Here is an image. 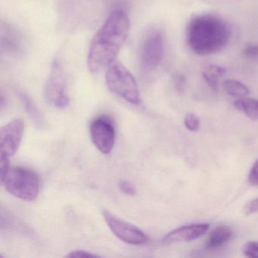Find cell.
<instances>
[{"label":"cell","instance_id":"cell-23","mask_svg":"<svg viewBox=\"0 0 258 258\" xmlns=\"http://www.w3.org/2000/svg\"><path fill=\"white\" fill-rule=\"evenodd\" d=\"M202 77L205 79V82L208 84V85L211 87L212 90L217 91L219 90V79L214 78V77L211 76V75H208L206 72H204L202 73Z\"/></svg>","mask_w":258,"mask_h":258},{"label":"cell","instance_id":"cell-22","mask_svg":"<svg viewBox=\"0 0 258 258\" xmlns=\"http://www.w3.org/2000/svg\"><path fill=\"white\" fill-rule=\"evenodd\" d=\"M248 180L251 185H258V160L255 161L249 172Z\"/></svg>","mask_w":258,"mask_h":258},{"label":"cell","instance_id":"cell-15","mask_svg":"<svg viewBox=\"0 0 258 258\" xmlns=\"http://www.w3.org/2000/svg\"><path fill=\"white\" fill-rule=\"evenodd\" d=\"M184 124L188 131L196 132L200 128V119L196 114L190 113L185 116L184 119Z\"/></svg>","mask_w":258,"mask_h":258},{"label":"cell","instance_id":"cell-4","mask_svg":"<svg viewBox=\"0 0 258 258\" xmlns=\"http://www.w3.org/2000/svg\"><path fill=\"white\" fill-rule=\"evenodd\" d=\"M105 81L110 91L114 94L133 105L140 103V92L135 78L117 60L107 67Z\"/></svg>","mask_w":258,"mask_h":258},{"label":"cell","instance_id":"cell-20","mask_svg":"<svg viewBox=\"0 0 258 258\" xmlns=\"http://www.w3.org/2000/svg\"><path fill=\"white\" fill-rule=\"evenodd\" d=\"M244 213L245 215H250V214L258 213V198L246 204L244 208Z\"/></svg>","mask_w":258,"mask_h":258},{"label":"cell","instance_id":"cell-18","mask_svg":"<svg viewBox=\"0 0 258 258\" xmlns=\"http://www.w3.org/2000/svg\"><path fill=\"white\" fill-rule=\"evenodd\" d=\"M205 72L208 73V75L217 78V79H220V78H221V77H223V75H225L226 70H225L224 68L221 67V66L211 64V66H210L207 69Z\"/></svg>","mask_w":258,"mask_h":258},{"label":"cell","instance_id":"cell-12","mask_svg":"<svg viewBox=\"0 0 258 258\" xmlns=\"http://www.w3.org/2000/svg\"><path fill=\"white\" fill-rule=\"evenodd\" d=\"M234 106L253 120H258V100L253 98H241L234 102Z\"/></svg>","mask_w":258,"mask_h":258},{"label":"cell","instance_id":"cell-19","mask_svg":"<svg viewBox=\"0 0 258 258\" xmlns=\"http://www.w3.org/2000/svg\"><path fill=\"white\" fill-rule=\"evenodd\" d=\"M99 255L95 254L91 252L86 251V250H78L70 252L69 254L66 255V257L68 258H90L99 257Z\"/></svg>","mask_w":258,"mask_h":258},{"label":"cell","instance_id":"cell-3","mask_svg":"<svg viewBox=\"0 0 258 258\" xmlns=\"http://www.w3.org/2000/svg\"><path fill=\"white\" fill-rule=\"evenodd\" d=\"M0 179L6 189L18 199L33 202L38 198L40 179L29 169L10 167L0 174Z\"/></svg>","mask_w":258,"mask_h":258},{"label":"cell","instance_id":"cell-13","mask_svg":"<svg viewBox=\"0 0 258 258\" xmlns=\"http://www.w3.org/2000/svg\"><path fill=\"white\" fill-rule=\"evenodd\" d=\"M223 86L227 94L238 99L246 97L250 93L247 86L235 80H226L223 82Z\"/></svg>","mask_w":258,"mask_h":258},{"label":"cell","instance_id":"cell-2","mask_svg":"<svg viewBox=\"0 0 258 258\" xmlns=\"http://www.w3.org/2000/svg\"><path fill=\"white\" fill-rule=\"evenodd\" d=\"M231 34L230 25L221 18L200 15L193 18L187 27V43L196 55H213L226 47Z\"/></svg>","mask_w":258,"mask_h":258},{"label":"cell","instance_id":"cell-6","mask_svg":"<svg viewBox=\"0 0 258 258\" xmlns=\"http://www.w3.org/2000/svg\"><path fill=\"white\" fill-rule=\"evenodd\" d=\"M92 142L102 153H111L115 143V129L110 117L104 115L95 119L90 126Z\"/></svg>","mask_w":258,"mask_h":258},{"label":"cell","instance_id":"cell-11","mask_svg":"<svg viewBox=\"0 0 258 258\" xmlns=\"http://www.w3.org/2000/svg\"><path fill=\"white\" fill-rule=\"evenodd\" d=\"M232 232L230 228L226 226H217L210 233L207 241L208 249L217 248L226 244L232 238Z\"/></svg>","mask_w":258,"mask_h":258},{"label":"cell","instance_id":"cell-10","mask_svg":"<svg viewBox=\"0 0 258 258\" xmlns=\"http://www.w3.org/2000/svg\"><path fill=\"white\" fill-rule=\"evenodd\" d=\"M208 223H196L181 226L171 231L163 238L162 241L165 244L184 242L197 239L205 235L209 229Z\"/></svg>","mask_w":258,"mask_h":258},{"label":"cell","instance_id":"cell-14","mask_svg":"<svg viewBox=\"0 0 258 258\" xmlns=\"http://www.w3.org/2000/svg\"><path fill=\"white\" fill-rule=\"evenodd\" d=\"M20 98L22 102H23L24 105H25V109L28 111L30 117H32L33 120H34L36 124L38 125V126H43L44 125L43 118L42 117L38 108L36 106L35 103L33 102L32 99L28 95L24 93H20Z\"/></svg>","mask_w":258,"mask_h":258},{"label":"cell","instance_id":"cell-7","mask_svg":"<svg viewBox=\"0 0 258 258\" xmlns=\"http://www.w3.org/2000/svg\"><path fill=\"white\" fill-rule=\"evenodd\" d=\"M103 217L108 227L119 239L130 244L140 245L147 241V236L137 226L124 221L110 211H103Z\"/></svg>","mask_w":258,"mask_h":258},{"label":"cell","instance_id":"cell-17","mask_svg":"<svg viewBox=\"0 0 258 258\" xmlns=\"http://www.w3.org/2000/svg\"><path fill=\"white\" fill-rule=\"evenodd\" d=\"M119 188L122 192L128 196H134L137 192L135 185L128 180H121L119 182Z\"/></svg>","mask_w":258,"mask_h":258},{"label":"cell","instance_id":"cell-5","mask_svg":"<svg viewBox=\"0 0 258 258\" xmlns=\"http://www.w3.org/2000/svg\"><path fill=\"white\" fill-rule=\"evenodd\" d=\"M46 102L57 108H64L69 105V97L66 92L64 70L59 60H54L50 73L44 89Z\"/></svg>","mask_w":258,"mask_h":258},{"label":"cell","instance_id":"cell-24","mask_svg":"<svg viewBox=\"0 0 258 258\" xmlns=\"http://www.w3.org/2000/svg\"><path fill=\"white\" fill-rule=\"evenodd\" d=\"M174 85L178 91H183L185 85V77L182 75H176L174 77Z\"/></svg>","mask_w":258,"mask_h":258},{"label":"cell","instance_id":"cell-9","mask_svg":"<svg viewBox=\"0 0 258 258\" xmlns=\"http://www.w3.org/2000/svg\"><path fill=\"white\" fill-rule=\"evenodd\" d=\"M164 55V42L162 34L154 33L146 39L142 52V67L145 71H153L162 61Z\"/></svg>","mask_w":258,"mask_h":258},{"label":"cell","instance_id":"cell-21","mask_svg":"<svg viewBox=\"0 0 258 258\" xmlns=\"http://www.w3.org/2000/svg\"><path fill=\"white\" fill-rule=\"evenodd\" d=\"M244 56L250 59H256L258 58V46L257 45H249L244 48L243 50Z\"/></svg>","mask_w":258,"mask_h":258},{"label":"cell","instance_id":"cell-8","mask_svg":"<svg viewBox=\"0 0 258 258\" xmlns=\"http://www.w3.org/2000/svg\"><path fill=\"white\" fill-rule=\"evenodd\" d=\"M23 120L16 119L0 130V156L10 158L17 152L24 134Z\"/></svg>","mask_w":258,"mask_h":258},{"label":"cell","instance_id":"cell-16","mask_svg":"<svg viewBox=\"0 0 258 258\" xmlns=\"http://www.w3.org/2000/svg\"><path fill=\"white\" fill-rule=\"evenodd\" d=\"M244 256L250 258H258V241H249L242 249Z\"/></svg>","mask_w":258,"mask_h":258},{"label":"cell","instance_id":"cell-1","mask_svg":"<svg viewBox=\"0 0 258 258\" xmlns=\"http://www.w3.org/2000/svg\"><path fill=\"white\" fill-rule=\"evenodd\" d=\"M131 29L129 16L122 10H114L97 31L89 48L87 67L96 73L116 60Z\"/></svg>","mask_w":258,"mask_h":258}]
</instances>
